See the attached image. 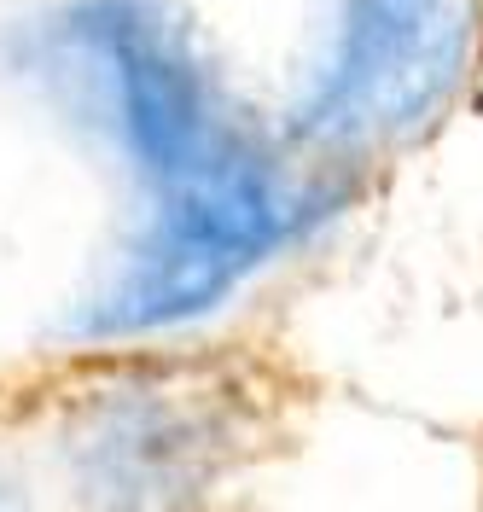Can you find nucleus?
Listing matches in <instances>:
<instances>
[{"instance_id": "1", "label": "nucleus", "mask_w": 483, "mask_h": 512, "mask_svg": "<svg viewBox=\"0 0 483 512\" xmlns=\"http://www.w3.org/2000/svg\"><path fill=\"white\" fill-rule=\"evenodd\" d=\"M53 41L152 192L123 256L158 297L216 309L332 216L338 198L286 175L227 105L175 0H76Z\"/></svg>"}, {"instance_id": "4", "label": "nucleus", "mask_w": 483, "mask_h": 512, "mask_svg": "<svg viewBox=\"0 0 483 512\" xmlns=\"http://www.w3.org/2000/svg\"><path fill=\"white\" fill-rule=\"evenodd\" d=\"M0 512H24V507H18V489H12L6 478H0Z\"/></svg>"}, {"instance_id": "2", "label": "nucleus", "mask_w": 483, "mask_h": 512, "mask_svg": "<svg viewBox=\"0 0 483 512\" xmlns=\"http://www.w3.org/2000/svg\"><path fill=\"white\" fill-rule=\"evenodd\" d=\"M478 24V0H332L291 134L326 158H367L425 134L478 59Z\"/></svg>"}, {"instance_id": "3", "label": "nucleus", "mask_w": 483, "mask_h": 512, "mask_svg": "<svg viewBox=\"0 0 483 512\" xmlns=\"http://www.w3.org/2000/svg\"><path fill=\"white\" fill-rule=\"evenodd\" d=\"M70 478L94 512H193L239 454V408L204 379H134L70 419Z\"/></svg>"}]
</instances>
